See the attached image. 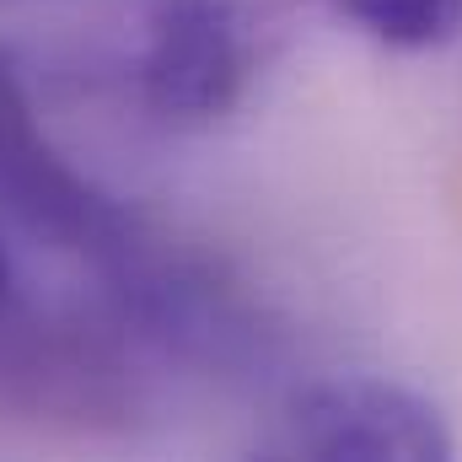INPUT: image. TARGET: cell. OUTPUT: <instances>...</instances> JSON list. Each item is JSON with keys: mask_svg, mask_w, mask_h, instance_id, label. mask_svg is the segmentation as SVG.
I'll return each instance as SVG.
<instances>
[{"mask_svg": "<svg viewBox=\"0 0 462 462\" xmlns=\"http://www.w3.org/2000/svg\"><path fill=\"white\" fill-rule=\"evenodd\" d=\"M0 216L27 242L76 258L134 349L199 371H231L263 355L269 328L242 285L87 178L43 129L11 60H0Z\"/></svg>", "mask_w": 462, "mask_h": 462, "instance_id": "1", "label": "cell"}, {"mask_svg": "<svg viewBox=\"0 0 462 462\" xmlns=\"http://www.w3.org/2000/svg\"><path fill=\"white\" fill-rule=\"evenodd\" d=\"M263 49V0H145L134 97L167 129H210L253 92Z\"/></svg>", "mask_w": 462, "mask_h": 462, "instance_id": "2", "label": "cell"}, {"mask_svg": "<svg viewBox=\"0 0 462 462\" xmlns=\"http://www.w3.org/2000/svg\"><path fill=\"white\" fill-rule=\"evenodd\" d=\"M274 457L318 462H441L452 457V430L441 409L393 376H323L307 382L274 420Z\"/></svg>", "mask_w": 462, "mask_h": 462, "instance_id": "3", "label": "cell"}, {"mask_svg": "<svg viewBox=\"0 0 462 462\" xmlns=\"http://www.w3.org/2000/svg\"><path fill=\"white\" fill-rule=\"evenodd\" d=\"M355 32L387 49H441L462 32V0H323Z\"/></svg>", "mask_w": 462, "mask_h": 462, "instance_id": "4", "label": "cell"}, {"mask_svg": "<svg viewBox=\"0 0 462 462\" xmlns=\"http://www.w3.org/2000/svg\"><path fill=\"white\" fill-rule=\"evenodd\" d=\"M11 312H16V269H11V253L0 242V328L11 323Z\"/></svg>", "mask_w": 462, "mask_h": 462, "instance_id": "5", "label": "cell"}]
</instances>
